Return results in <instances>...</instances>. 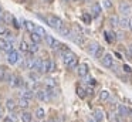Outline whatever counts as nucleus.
Masks as SVG:
<instances>
[{
	"mask_svg": "<svg viewBox=\"0 0 132 122\" xmlns=\"http://www.w3.org/2000/svg\"><path fill=\"white\" fill-rule=\"evenodd\" d=\"M118 111H119V115L121 116H126V115H128V112H129L128 108H125L123 105H119V107H118Z\"/></svg>",
	"mask_w": 132,
	"mask_h": 122,
	"instance_id": "a878e982",
	"label": "nucleus"
},
{
	"mask_svg": "<svg viewBox=\"0 0 132 122\" xmlns=\"http://www.w3.org/2000/svg\"><path fill=\"white\" fill-rule=\"evenodd\" d=\"M13 20H14V17H13L10 13H3V21L6 23V24H10Z\"/></svg>",
	"mask_w": 132,
	"mask_h": 122,
	"instance_id": "6ab92c4d",
	"label": "nucleus"
},
{
	"mask_svg": "<svg viewBox=\"0 0 132 122\" xmlns=\"http://www.w3.org/2000/svg\"><path fill=\"white\" fill-rule=\"evenodd\" d=\"M64 2H68V0H64Z\"/></svg>",
	"mask_w": 132,
	"mask_h": 122,
	"instance_id": "13d9d810",
	"label": "nucleus"
},
{
	"mask_svg": "<svg viewBox=\"0 0 132 122\" xmlns=\"http://www.w3.org/2000/svg\"><path fill=\"white\" fill-rule=\"evenodd\" d=\"M131 112H132V109H131Z\"/></svg>",
	"mask_w": 132,
	"mask_h": 122,
	"instance_id": "bf43d9fd",
	"label": "nucleus"
},
{
	"mask_svg": "<svg viewBox=\"0 0 132 122\" xmlns=\"http://www.w3.org/2000/svg\"><path fill=\"white\" fill-rule=\"evenodd\" d=\"M3 122H13L12 116H7V118H4V121H3Z\"/></svg>",
	"mask_w": 132,
	"mask_h": 122,
	"instance_id": "09e8293b",
	"label": "nucleus"
},
{
	"mask_svg": "<svg viewBox=\"0 0 132 122\" xmlns=\"http://www.w3.org/2000/svg\"><path fill=\"white\" fill-rule=\"evenodd\" d=\"M38 43H34V41H33V44H30L29 45V51H30V53H37V51H38Z\"/></svg>",
	"mask_w": 132,
	"mask_h": 122,
	"instance_id": "bb28decb",
	"label": "nucleus"
},
{
	"mask_svg": "<svg viewBox=\"0 0 132 122\" xmlns=\"http://www.w3.org/2000/svg\"><path fill=\"white\" fill-rule=\"evenodd\" d=\"M109 24H111V27H117V26H119V19H118L117 16H112L111 19H109Z\"/></svg>",
	"mask_w": 132,
	"mask_h": 122,
	"instance_id": "412c9836",
	"label": "nucleus"
},
{
	"mask_svg": "<svg viewBox=\"0 0 132 122\" xmlns=\"http://www.w3.org/2000/svg\"><path fill=\"white\" fill-rule=\"evenodd\" d=\"M102 53H104V48L102 47H100V48H98V51H97V53H95V58H100V57L101 55H102Z\"/></svg>",
	"mask_w": 132,
	"mask_h": 122,
	"instance_id": "ea45409f",
	"label": "nucleus"
},
{
	"mask_svg": "<svg viewBox=\"0 0 132 122\" xmlns=\"http://www.w3.org/2000/svg\"><path fill=\"white\" fill-rule=\"evenodd\" d=\"M41 2H44V3H46V2H47V3H51L53 0H41Z\"/></svg>",
	"mask_w": 132,
	"mask_h": 122,
	"instance_id": "3c124183",
	"label": "nucleus"
},
{
	"mask_svg": "<svg viewBox=\"0 0 132 122\" xmlns=\"http://www.w3.org/2000/svg\"><path fill=\"white\" fill-rule=\"evenodd\" d=\"M19 105H20L21 108H27L29 107V99L24 98V96H21V98L19 99Z\"/></svg>",
	"mask_w": 132,
	"mask_h": 122,
	"instance_id": "b1692460",
	"label": "nucleus"
},
{
	"mask_svg": "<svg viewBox=\"0 0 132 122\" xmlns=\"http://www.w3.org/2000/svg\"><path fill=\"white\" fill-rule=\"evenodd\" d=\"M20 50L21 51H29V45H27L26 41H21L20 43Z\"/></svg>",
	"mask_w": 132,
	"mask_h": 122,
	"instance_id": "e433bc0d",
	"label": "nucleus"
},
{
	"mask_svg": "<svg viewBox=\"0 0 132 122\" xmlns=\"http://www.w3.org/2000/svg\"><path fill=\"white\" fill-rule=\"evenodd\" d=\"M6 33H7L6 27H4V26H0V34H6Z\"/></svg>",
	"mask_w": 132,
	"mask_h": 122,
	"instance_id": "a18cd8bd",
	"label": "nucleus"
},
{
	"mask_svg": "<svg viewBox=\"0 0 132 122\" xmlns=\"http://www.w3.org/2000/svg\"><path fill=\"white\" fill-rule=\"evenodd\" d=\"M44 84H46L48 88H54L55 87V82H54V79H53V78H47L46 81H44Z\"/></svg>",
	"mask_w": 132,
	"mask_h": 122,
	"instance_id": "7c9ffc66",
	"label": "nucleus"
},
{
	"mask_svg": "<svg viewBox=\"0 0 132 122\" xmlns=\"http://www.w3.org/2000/svg\"><path fill=\"white\" fill-rule=\"evenodd\" d=\"M50 62H51V60H43L40 72H50Z\"/></svg>",
	"mask_w": 132,
	"mask_h": 122,
	"instance_id": "f8f14e48",
	"label": "nucleus"
},
{
	"mask_svg": "<svg viewBox=\"0 0 132 122\" xmlns=\"http://www.w3.org/2000/svg\"><path fill=\"white\" fill-rule=\"evenodd\" d=\"M67 67H68V68H75V67H78V58H77V57H75V58L72 60V61L70 62L68 65H67Z\"/></svg>",
	"mask_w": 132,
	"mask_h": 122,
	"instance_id": "f704fd0d",
	"label": "nucleus"
},
{
	"mask_svg": "<svg viewBox=\"0 0 132 122\" xmlns=\"http://www.w3.org/2000/svg\"><path fill=\"white\" fill-rule=\"evenodd\" d=\"M112 64H114V58H112L111 54H105V55L102 57V65L106 68L112 67Z\"/></svg>",
	"mask_w": 132,
	"mask_h": 122,
	"instance_id": "6e6552de",
	"label": "nucleus"
},
{
	"mask_svg": "<svg viewBox=\"0 0 132 122\" xmlns=\"http://www.w3.org/2000/svg\"><path fill=\"white\" fill-rule=\"evenodd\" d=\"M111 36H114V34H112V33H108V31H105V38L108 40L109 43L114 41V40H115V37H111Z\"/></svg>",
	"mask_w": 132,
	"mask_h": 122,
	"instance_id": "4c0bfd02",
	"label": "nucleus"
},
{
	"mask_svg": "<svg viewBox=\"0 0 132 122\" xmlns=\"http://www.w3.org/2000/svg\"><path fill=\"white\" fill-rule=\"evenodd\" d=\"M87 94H88V95H92V94H94L92 88H87Z\"/></svg>",
	"mask_w": 132,
	"mask_h": 122,
	"instance_id": "de8ad7c7",
	"label": "nucleus"
},
{
	"mask_svg": "<svg viewBox=\"0 0 132 122\" xmlns=\"http://www.w3.org/2000/svg\"><path fill=\"white\" fill-rule=\"evenodd\" d=\"M36 116H37L38 119H44V116H46V111H44L43 108H37V111H36Z\"/></svg>",
	"mask_w": 132,
	"mask_h": 122,
	"instance_id": "4be33fe9",
	"label": "nucleus"
},
{
	"mask_svg": "<svg viewBox=\"0 0 132 122\" xmlns=\"http://www.w3.org/2000/svg\"><path fill=\"white\" fill-rule=\"evenodd\" d=\"M91 13H92V17H98L101 14V6L98 3H94L91 6Z\"/></svg>",
	"mask_w": 132,
	"mask_h": 122,
	"instance_id": "9d476101",
	"label": "nucleus"
},
{
	"mask_svg": "<svg viewBox=\"0 0 132 122\" xmlns=\"http://www.w3.org/2000/svg\"><path fill=\"white\" fill-rule=\"evenodd\" d=\"M41 62H43V60H40V58H36V61H34V67H33V70H37V71H40V68H41Z\"/></svg>",
	"mask_w": 132,
	"mask_h": 122,
	"instance_id": "c756f323",
	"label": "nucleus"
},
{
	"mask_svg": "<svg viewBox=\"0 0 132 122\" xmlns=\"http://www.w3.org/2000/svg\"><path fill=\"white\" fill-rule=\"evenodd\" d=\"M102 4H104V7H105V9H111L112 7V2H111V0H104Z\"/></svg>",
	"mask_w": 132,
	"mask_h": 122,
	"instance_id": "58836bf2",
	"label": "nucleus"
},
{
	"mask_svg": "<svg viewBox=\"0 0 132 122\" xmlns=\"http://www.w3.org/2000/svg\"><path fill=\"white\" fill-rule=\"evenodd\" d=\"M24 26H26L27 31H30V33H34V31H36V27H37V26H36L33 21H27V20H24Z\"/></svg>",
	"mask_w": 132,
	"mask_h": 122,
	"instance_id": "2eb2a0df",
	"label": "nucleus"
},
{
	"mask_svg": "<svg viewBox=\"0 0 132 122\" xmlns=\"http://www.w3.org/2000/svg\"><path fill=\"white\" fill-rule=\"evenodd\" d=\"M129 53H131V54H132V44H131V45H129Z\"/></svg>",
	"mask_w": 132,
	"mask_h": 122,
	"instance_id": "603ef678",
	"label": "nucleus"
},
{
	"mask_svg": "<svg viewBox=\"0 0 132 122\" xmlns=\"http://www.w3.org/2000/svg\"><path fill=\"white\" fill-rule=\"evenodd\" d=\"M0 48L3 51H6L7 54L10 53V51H13V47H12V44H10L9 41H6L4 38H0Z\"/></svg>",
	"mask_w": 132,
	"mask_h": 122,
	"instance_id": "423d86ee",
	"label": "nucleus"
},
{
	"mask_svg": "<svg viewBox=\"0 0 132 122\" xmlns=\"http://www.w3.org/2000/svg\"><path fill=\"white\" fill-rule=\"evenodd\" d=\"M36 96H37V99H40V101H46L47 99V92L43 90H38L37 92H36Z\"/></svg>",
	"mask_w": 132,
	"mask_h": 122,
	"instance_id": "dca6fc26",
	"label": "nucleus"
},
{
	"mask_svg": "<svg viewBox=\"0 0 132 122\" xmlns=\"http://www.w3.org/2000/svg\"><path fill=\"white\" fill-rule=\"evenodd\" d=\"M55 71V62L51 60V62H50V72H54Z\"/></svg>",
	"mask_w": 132,
	"mask_h": 122,
	"instance_id": "79ce46f5",
	"label": "nucleus"
},
{
	"mask_svg": "<svg viewBox=\"0 0 132 122\" xmlns=\"http://www.w3.org/2000/svg\"><path fill=\"white\" fill-rule=\"evenodd\" d=\"M82 20H84L85 24H89V23H91V16H89L88 13H82Z\"/></svg>",
	"mask_w": 132,
	"mask_h": 122,
	"instance_id": "473e14b6",
	"label": "nucleus"
},
{
	"mask_svg": "<svg viewBox=\"0 0 132 122\" xmlns=\"http://www.w3.org/2000/svg\"><path fill=\"white\" fill-rule=\"evenodd\" d=\"M98 48H100V44L98 43H89L88 48H87V51H88L91 55H95V53L98 51Z\"/></svg>",
	"mask_w": 132,
	"mask_h": 122,
	"instance_id": "1a4fd4ad",
	"label": "nucleus"
},
{
	"mask_svg": "<svg viewBox=\"0 0 132 122\" xmlns=\"http://www.w3.org/2000/svg\"><path fill=\"white\" fill-rule=\"evenodd\" d=\"M47 122H55V119H53V118H51V119H48Z\"/></svg>",
	"mask_w": 132,
	"mask_h": 122,
	"instance_id": "864d4df0",
	"label": "nucleus"
},
{
	"mask_svg": "<svg viewBox=\"0 0 132 122\" xmlns=\"http://www.w3.org/2000/svg\"><path fill=\"white\" fill-rule=\"evenodd\" d=\"M9 78H10V75L7 72V68L0 65V81H4V79H9Z\"/></svg>",
	"mask_w": 132,
	"mask_h": 122,
	"instance_id": "9b49d317",
	"label": "nucleus"
},
{
	"mask_svg": "<svg viewBox=\"0 0 132 122\" xmlns=\"http://www.w3.org/2000/svg\"><path fill=\"white\" fill-rule=\"evenodd\" d=\"M119 27L121 28H129V19L126 16H123L122 19H119Z\"/></svg>",
	"mask_w": 132,
	"mask_h": 122,
	"instance_id": "4468645a",
	"label": "nucleus"
},
{
	"mask_svg": "<svg viewBox=\"0 0 132 122\" xmlns=\"http://www.w3.org/2000/svg\"><path fill=\"white\" fill-rule=\"evenodd\" d=\"M77 72L80 77H87L88 75V65L85 64V62H82V64H80L77 67Z\"/></svg>",
	"mask_w": 132,
	"mask_h": 122,
	"instance_id": "39448f33",
	"label": "nucleus"
},
{
	"mask_svg": "<svg viewBox=\"0 0 132 122\" xmlns=\"http://www.w3.org/2000/svg\"><path fill=\"white\" fill-rule=\"evenodd\" d=\"M6 107H7V109H9V111H13V109H14V108H16V102H14V99H7Z\"/></svg>",
	"mask_w": 132,
	"mask_h": 122,
	"instance_id": "393cba45",
	"label": "nucleus"
},
{
	"mask_svg": "<svg viewBox=\"0 0 132 122\" xmlns=\"http://www.w3.org/2000/svg\"><path fill=\"white\" fill-rule=\"evenodd\" d=\"M19 58H20V57H19V53L17 51H10L9 53V55H7V61H9V64H16V62L19 61Z\"/></svg>",
	"mask_w": 132,
	"mask_h": 122,
	"instance_id": "0eeeda50",
	"label": "nucleus"
},
{
	"mask_svg": "<svg viewBox=\"0 0 132 122\" xmlns=\"http://www.w3.org/2000/svg\"><path fill=\"white\" fill-rule=\"evenodd\" d=\"M72 41H74L75 44H80V45H81V44L84 43V37L81 36V34H75V36L72 37Z\"/></svg>",
	"mask_w": 132,
	"mask_h": 122,
	"instance_id": "aec40b11",
	"label": "nucleus"
},
{
	"mask_svg": "<svg viewBox=\"0 0 132 122\" xmlns=\"http://www.w3.org/2000/svg\"><path fill=\"white\" fill-rule=\"evenodd\" d=\"M19 2H24V0H19Z\"/></svg>",
	"mask_w": 132,
	"mask_h": 122,
	"instance_id": "4d7b16f0",
	"label": "nucleus"
},
{
	"mask_svg": "<svg viewBox=\"0 0 132 122\" xmlns=\"http://www.w3.org/2000/svg\"><path fill=\"white\" fill-rule=\"evenodd\" d=\"M85 82H88L89 85H94V84H95V79L91 78V77H87V81H85Z\"/></svg>",
	"mask_w": 132,
	"mask_h": 122,
	"instance_id": "37998d69",
	"label": "nucleus"
},
{
	"mask_svg": "<svg viewBox=\"0 0 132 122\" xmlns=\"http://www.w3.org/2000/svg\"><path fill=\"white\" fill-rule=\"evenodd\" d=\"M46 21H47V24L51 28H54V30H60V28L63 27V20L57 16H48L46 19Z\"/></svg>",
	"mask_w": 132,
	"mask_h": 122,
	"instance_id": "f257e3e1",
	"label": "nucleus"
},
{
	"mask_svg": "<svg viewBox=\"0 0 132 122\" xmlns=\"http://www.w3.org/2000/svg\"><path fill=\"white\" fill-rule=\"evenodd\" d=\"M9 84L12 85V87H24V81L20 78V77L14 75V74H12V75H10Z\"/></svg>",
	"mask_w": 132,
	"mask_h": 122,
	"instance_id": "f03ea898",
	"label": "nucleus"
},
{
	"mask_svg": "<svg viewBox=\"0 0 132 122\" xmlns=\"http://www.w3.org/2000/svg\"><path fill=\"white\" fill-rule=\"evenodd\" d=\"M108 98H109V92L106 90H102L100 92V99H101V101H106Z\"/></svg>",
	"mask_w": 132,
	"mask_h": 122,
	"instance_id": "5701e85b",
	"label": "nucleus"
},
{
	"mask_svg": "<svg viewBox=\"0 0 132 122\" xmlns=\"http://www.w3.org/2000/svg\"><path fill=\"white\" fill-rule=\"evenodd\" d=\"M55 41H57V40H55L53 36H50V34H47V36H46V43H47V45H48V47L53 48V45L55 44Z\"/></svg>",
	"mask_w": 132,
	"mask_h": 122,
	"instance_id": "f3484780",
	"label": "nucleus"
},
{
	"mask_svg": "<svg viewBox=\"0 0 132 122\" xmlns=\"http://www.w3.org/2000/svg\"><path fill=\"white\" fill-rule=\"evenodd\" d=\"M94 119L97 122H102V119H104L102 109H94Z\"/></svg>",
	"mask_w": 132,
	"mask_h": 122,
	"instance_id": "ddd939ff",
	"label": "nucleus"
},
{
	"mask_svg": "<svg viewBox=\"0 0 132 122\" xmlns=\"http://www.w3.org/2000/svg\"><path fill=\"white\" fill-rule=\"evenodd\" d=\"M111 122H121L118 116H111Z\"/></svg>",
	"mask_w": 132,
	"mask_h": 122,
	"instance_id": "49530a36",
	"label": "nucleus"
},
{
	"mask_svg": "<svg viewBox=\"0 0 132 122\" xmlns=\"http://www.w3.org/2000/svg\"><path fill=\"white\" fill-rule=\"evenodd\" d=\"M30 78H31L33 82H34V81H37V79H38V75H37L36 72H33V71H31V72H30Z\"/></svg>",
	"mask_w": 132,
	"mask_h": 122,
	"instance_id": "a19ab883",
	"label": "nucleus"
},
{
	"mask_svg": "<svg viewBox=\"0 0 132 122\" xmlns=\"http://www.w3.org/2000/svg\"><path fill=\"white\" fill-rule=\"evenodd\" d=\"M88 122H97L95 119H88Z\"/></svg>",
	"mask_w": 132,
	"mask_h": 122,
	"instance_id": "5fc2aeb1",
	"label": "nucleus"
},
{
	"mask_svg": "<svg viewBox=\"0 0 132 122\" xmlns=\"http://www.w3.org/2000/svg\"><path fill=\"white\" fill-rule=\"evenodd\" d=\"M2 116H3V115H2V109H0V118H2Z\"/></svg>",
	"mask_w": 132,
	"mask_h": 122,
	"instance_id": "6e6d98bb",
	"label": "nucleus"
},
{
	"mask_svg": "<svg viewBox=\"0 0 132 122\" xmlns=\"http://www.w3.org/2000/svg\"><path fill=\"white\" fill-rule=\"evenodd\" d=\"M75 57H77V55H75L74 53H71L70 50L64 51V53H63V60H64V64H65V65H68L70 62H71L72 60L75 58Z\"/></svg>",
	"mask_w": 132,
	"mask_h": 122,
	"instance_id": "7ed1b4c3",
	"label": "nucleus"
},
{
	"mask_svg": "<svg viewBox=\"0 0 132 122\" xmlns=\"http://www.w3.org/2000/svg\"><path fill=\"white\" fill-rule=\"evenodd\" d=\"M123 71H125L126 74H131V67H129V65H123Z\"/></svg>",
	"mask_w": 132,
	"mask_h": 122,
	"instance_id": "c03bdc74",
	"label": "nucleus"
},
{
	"mask_svg": "<svg viewBox=\"0 0 132 122\" xmlns=\"http://www.w3.org/2000/svg\"><path fill=\"white\" fill-rule=\"evenodd\" d=\"M34 61H36L34 58H27L26 67H27V68H31V70H33V67H34Z\"/></svg>",
	"mask_w": 132,
	"mask_h": 122,
	"instance_id": "72a5a7b5",
	"label": "nucleus"
},
{
	"mask_svg": "<svg viewBox=\"0 0 132 122\" xmlns=\"http://www.w3.org/2000/svg\"><path fill=\"white\" fill-rule=\"evenodd\" d=\"M21 96H24V98H27V99L33 98V91L31 90H24L23 94H21Z\"/></svg>",
	"mask_w": 132,
	"mask_h": 122,
	"instance_id": "cd10ccee",
	"label": "nucleus"
},
{
	"mask_svg": "<svg viewBox=\"0 0 132 122\" xmlns=\"http://www.w3.org/2000/svg\"><path fill=\"white\" fill-rule=\"evenodd\" d=\"M119 13H122L123 16L131 13V4L128 2H121L119 3Z\"/></svg>",
	"mask_w": 132,
	"mask_h": 122,
	"instance_id": "20e7f679",
	"label": "nucleus"
},
{
	"mask_svg": "<svg viewBox=\"0 0 132 122\" xmlns=\"http://www.w3.org/2000/svg\"><path fill=\"white\" fill-rule=\"evenodd\" d=\"M33 115L30 112H23L21 113V122H31Z\"/></svg>",
	"mask_w": 132,
	"mask_h": 122,
	"instance_id": "a211bd4d",
	"label": "nucleus"
},
{
	"mask_svg": "<svg viewBox=\"0 0 132 122\" xmlns=\"http://www.w3.org/2000/svg\"><path fill=\"white\" fill-rule=\"evenodd\" d=\"M36 31H37L38 34H40L41 37H46L47 36V33H46V30H44L43 27H40V26H37V27H36Z\"/></svg>",
	"mask_w": 132,
	"mask_h": 122,
	"instance_id": "2f4dec72",
	"label": "nucleus"
},
{
	"mask_svg": "<svg viewBox=\"0 0 132 122\" xmlns=\"http://www.w3.org/2000/svg\"><path fill=\"white\" fill-rule=\"evenodd\" d=\"M129 30L132 31V17H131V19H129Z\"/></svg>",
	"mask_w": 132,
	"mask_h": 122,
	"instance_id": "8fccbe9b",
	"label": "nucleus"
},
{
	"mask_svg": "<svg viewBox=\"0 0 132 122\" xmlns=\"http://www.w3.org/2000/svg\"><path fill=\"white\" fill-rule=\"evenodd\" d=\"M31 38L34 43H40L41 41V36L37 33V31H34V33H31Z\"/></svg>",
	"mask_w": 132,
	"mask_h": 122,
	"instance_id": "c85d7f7f",
	"label": "nucleus"
},
{
	"mask_svg": "<svg viewBox=\"0 0 132 122\" xmlns=\"http://www.w3.org/2000/svg\"><path fill=\"white\" fill-rule=\"evenodd\" d=\"M85 92H87V91L84 90V88H81V87H78V88H77V94L81 96V98H84V96H85Z\"/></svg>",
	"mask_w": 132,
	"mask_h": 122,
	"instance_id": "c9c22d12",
	"label": "nucleus"
}]
</instances>
